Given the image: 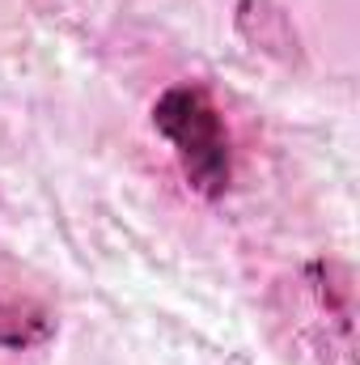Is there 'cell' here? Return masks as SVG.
<instances>
[{"label": "cell", "instance_id": "obj_1", "mask_svg": "<svg viewBox=\"0 0 360 365\" xmlns=\"http://www.w3.org/2000/svg\"><path fill=\"white\" fill-rule=\"evenodd\" d=\"M153 128L174 145L182 175L203 200H221L229 191V175H233L229 128L208 90L170 86L153 102Z\"/></svg>", "mask_w": 360, "mask_h": 365}, {"label": "cell", "instance_id": "obj_2", "mask_svg": "<svg viewBox=\"0 0 360 365\" xmlns=\"http://www.w3.org/2000/svg\"><path fill=\"white\" fill-rule=\"evenodd\" d=\"M47 331H51V319H47L34 302L0 297V344H4V349L38 344V340H47Z\"/></svg>", "mask_w": 360, "mask_h": 365}]
</instances>
